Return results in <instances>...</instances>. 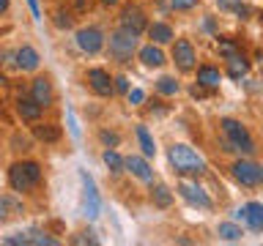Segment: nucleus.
I'll return each instance as SVG.
<instances>
[{"label":"nucleus","mask_w":263,"mask_h":246,"mask_svg":"<svg viewBox=\"0 0 263 246\" xmlns=\"http://www.w3.org/2000/svg\"><path fill=\"white\" fill-rule=\"evenodd\" d=\"M167 161H170V167L178 172V175H205V159L197 151H192L189 145H170L167 148Z\"/></svg>","instance_id":"nucleus-1"},{"label":"nucleus","mask_w":263,"mask_h":246,"mask_svg":"<svg viewBox=\"0 0 263 246\" xmlns=\"http://www.w3.org/2000/svg\"><path fill=\"white\" fill-rule=\"evenodd\" d=\"M219 126H222V134H225V151H238V153H244V156H255V139L250 134V129L244 126L241 120H236V118H222L219 120Z\"/></svg>","instance_id":"nucleus-2"},{"label":"nucleus","mask_w":263,"mask_h":246,"mask_svg":"<svg viewBox=\"0 0 263 246\" xmlns=\"http://www.w3.org/2000/svg\"><path fill=\"white\" fill-rule=\"evenodd\" d=\"M8 183H11L14 192H30L33 186L41 183V167L36 161H16L8 170Z\"/></svg>","instance_id":"nucleus-3"},{"label":"nucleus","mask_w":263,"mask_h":246,"mask_svg":"<svg viewBox=\"0 0 263 246\" xmlns=\"http://www.w3.org/2000/svg\"><path fill=\"white\" fill-rule=\"evenodd\" d=\"M230 172H233V178H236L241 186H247V189L263 186V164L252 161V159H238V161H233Z\"/></svg>","instance_id":"nucleus-4"},{"label":"nucleus","mask_w":263,"mask_h":246,"mask_svg":"<svg viewBox=\"0 0 263 246\" xmlns=\"http://www.w3.org/2000/svg\"><path fill=\"white\" fill-rule=\"evenodd\" d=\"M135 49H137V36H135V33H129V30L121 28V30H115L110 36V55L118 63H129L132 55H135Z\"/></svg>","instance_id":"nucleus-5"},{"label":"nucleus","mask_w":263,"mask_h":246,"mask_svg":"<svg viewBox=\"0 0 263 246\" xmlns=\"http://www.w3.org/2000/svg\"><path fill=\"white\" fill-rule=\"evenodd\" d=\"M176 192L181 194V200L189 202L192 208H200V211H211V197L205 194V189L197 183V180H181L176 186Z\"/></svg>","instance_id":"nucleus-6"},{"label":"nucleus","mask_w":263,"mask_h":246,"mask_svg":"<svg viewBox=\"0 0 263 246\" xmlns=\"http://www.w3.org/2000/svg\"><path fill=\"white\" fill-rule=\"evenodd\" d=\"M80 180H82V208H85V216L96 219L99 211H102V200H99L96 183H93V178H90L85 170H80Z\"/></svg>","instance_id":"nucleus-7"},{"label":"nucleus","mask_w":263,"mask_h":246,"mask_svg":"<svg viewBox=\"0 0 263 246\" xmlns=\"http://www.w3.org/2000/svg\"><path fill=\"white\" fill-rule=\"evenodd\" d=\"M74 41H77V47L85 55H96V52H102V47H104V33L99 28H82V30H77V38Z\"/></svg>","instance_id":"nucleus-8"},{"label":"nucleus","mask_w":263,"mask_h":246,"mask_svg":"<svg viewBox=\"0 0 263 246\" xmlns=\"http://www.w3.org/2000/svg\"><path fill=\"white\" fill-rule=\"evenodd\" d=\"M121 28L135 33V36H140L145 28H148V19H145V11L140 6H126L121 11Z\"/></svg>","instance_id":"nucleus-9"},{"label":"nucleus","mask_w":263,"mask_h":246,"mask_svg":"<svg viewBox=\"0 0 263 246\" xmlns=\"http://www.w3.org/2000/svg\"><path fill=\"white\" fill-rule=\"evenodd\" d=\"M173 60H176L178 71H192V69H195V60H197L195 47L189 44L186 38H178L176 47H173Z\"/></svg>","instance_id":"nucleus-10"},{"label":"nucleus","mask_w":263,"mask_h":246,"mask_svg":"<svg viewBox=\"0 0 263 246\" xmlns=\"http://www.w3.org/2000/svg\"><path fill=\"white\" fill-rule=\"evenodd\" d=\"M85 79H88L90 90H93V93H99V96H112V93H115V85H112L110 74H107L104 69H88Z\"/></svg>","instance_id":"nucleus-11"},{"label":"nucleus","mask_w":263,"mask_h":246,"mask_svg":"<svg viewBox=\"0 0 263 246\" xmlns=\"http://www.w3.org/2000/svg\"><path fill=\"white\" fill-rule=\"evenodd\" d=\"M30 96L36 98V104H41V107H52V98H55L52 82H49L47 77H36L33 85H30Z\"/></svg>","instance_id":"nucleus-12"},{"label":"nucleus","mask_w":263,"mask_h":246,"mask_svg":"<svg viewBox=\"0 0 263 246\" xmlns=\"http://www.w3.org/2000/svg\"><path fill=\"white\" fill-rule=\"evenodd\" d=\"M123 167H126L135 178L145 180V183H151V180H154V170H151V164H148L143 156H129V159H123Z\"/></svg>","instance_id":"nucleus-13"},{"label":"nucleus","mask_w":263,"mask_h":246,"mask_svg":"<svg viewBox=\"0 0 263 246\" xmlns=\"http://www.w3.org/2000/svg\"><path fill=\"white\" fill-rule=\"evenodd\" d=\"M14 57H16V69H20V71H36L39 66H41V57H39V52H36L33 47H28V44L16 49Z\"/></svg>","instance_id":"nucleus-14"},{"label":"nucleus","mask_w":263,"mask_h":246,"mask_svg":"<svg viewBox=\"0 0 263 246\" xmlns=\"http://www.w3.org/2000/svg\"><path fill=\"white\" fill-rule=\"evenodd\" d=\"M41 110H44V107L36 104V98H33V96H20V98H16V112H20L22 120H39Z\"/></svg>","instance_id":"nucleus-15"},{"label":"nucleus","mask_w":263,"mask_h":246,"mask_svg":"<svg viewBox=\"0 0 263 246\" xmlns=\"http://www.w3.org/2000/svg\"><path fill=\"white\" fill-rule=\"evenodd\" d=\"M241 211H244V221L250 224L252 233H260L263 230V202H247Z\"/></svg>","instance_id":"nucleus-16"},{"label":"nucleus","mask_w":263,"mask_h":246,"mask_svg":"<svg viewBox=\"0 0 263 246\" xmlns=\"http://www.w3.org/2000/svg\"><path fill=\"white\" fill-rule=\"evenodd\" d=\"M222 82V74L219 69H214V66H200L197 69V85L205 88V90H217Z\"/></svg>","instance_id":"nucleus-17"},{"label":"nucleus","mask_w":263,"mask_h":246,"mask_svg":"<svg viewBox=\"0 0 263 246\" xmlns=\"http://www.w3.org/2000/svg\"><path fill=\"white\" fill-rule=\"evenodd\" d=\"M247 71H250V60H247L241 52L228 57V77L230 79H241V77H247Z\"/></svg>","instance_id":"nucleus-18"},{"label":"nucleus","mask_w":263,"mask_h":246,"mask_svg":"<svg viewBox=\"0 0 263 246\" xmlns=\"http://www.w3.org/2000/svg\"><path fill=\"white\" fill-rule=\"evenodd\" d=\"M33 137L39 139V142H58L61 139V129L55 126V123H39V126H33Z\"/></svg>","instance_id":"nucleus-19"},{"label":"nucleus","mask_w":263,"mask_h":246,"mask_svg":"<svg viewBox=\"0 0 263 246\" xmlns=\"http://www.w3.org/2000/svg\"><path fill=\"white\" fill-rule=\"evenodd\" d=\"M140 60H143L148 69H159V66L164 63V52L159 47H154V44H148V47H143L140 49Z\"/></svg>","instance_id":"nucleus-20"},{"label":"nucleus","mask_w":263,"mask_h":246,"mask_svg":"<svg viewBox=\"0 0 263 246\" xmlns=\"http://www.w3.org/2000/svg\"><path fill=\"white\" fill-rule=\"evenodd\" d=\"M148 36H151L156 44H167V41H173V28L167 22H154V25H148Z\"/></svg>","instance_id":"nucleus-21"},{"label":"nucleus","mask_w":263,"mask_h":246,"mask_svg":"<svg viewBox=\"0 0 263 246\" xmlns=\"http://www.w3.org/2000/svg\"><path fill=\"white\" fill-rule=\"evenodd\" d=\"M135 134H137V142H140V148H143V156H145V159L156 156V142H154L151 131H148L145 126H137V129H135Z\"/></svg>","instance_id":"nucleus-22"},{"label":"nucleus","mask_w":263,"mask_h":246,"mask_svg":"<svg viewBox=\"0 0 263 246\" xmlns=\"http://www.w3.org/2000/svg\"><path fill=\"white\" fill-rule=\"evenodd\" d=\"M151 200H154L156 208H170L173 205V192L164 183H154L151 186Z\"/></svg>","instance_id":"nucleus-23"},{"label":"nucleus","mask_w":263,"mask_h":246,"mask_svg":"<svg viewBox=\"0 0 263 246\" xmlns=\"http://www.w3.org/2000/svg\"><path fill=\"white\" fill-rule=\"evenodd\" d=\"M102 159H104L107 167H110V172H115V175H118V172H123V159H121V153L115 151V148H107Z\"/></svg>","instance_id":"nucleus-24"},{"label":"nucleus","mask_w":263,"mask_h":246,"mask_svg":"<svg viewBox=\"0 0 263 246\" xmlns=\"http://www.w3.org/2000/svg\"><path fill=\"white\" fill-rule=\"evenodd\" d=\"M14 211H22V205L16 202L14 197H0V224L8 221V216H11Z\"/></svg>","instance_id":"nucleus-25"},{"label":"nucleus","mask_w":263,"mask_h":246,"mask_svg":"<svg viewBox=\"0 0 263 246\" xmlns=\"http://www.w3.org/2000/svg\"><path fill=\"white\" fill-rule=\"evenodd\" d=\"M241 227L233 224V221H222L219 224V238H225V241H241Z\"/></svg>","instance_id":"nucleus-26"},{"label":"nucleus","mask_w":263,"mask_h":246,"mask_svg":"<svg viewBox=\"0 0 263 246\" xmlns=\"http://www.w3.org/2000/svg\"><path fill=\"white\" fill-rule=\"evenodd\" d=\"M28 243H36V246H58V238H52L49 233H39V230H30V233H28Z\"/></svg>","instance_id":"nucleus-27"},{"label":"nucleus","mask_w":263,"mask_h":246,"mask_svg":"<svg viewBox=\"0 0 263 246\" xmlns=\"http://www.w3.org/2000/svg\"><path fill=\"white\" fill-rule=\"evenodd\" d=\"M156 90H159L162 96H176L178 93V82L173 77H159L156 79Z\"/></svg>","instance_id":"nucleus-28"},{"label":"nucleus","mask_w":263,"mask_h":246,"mask_svg":"<svg viewBox=\"0 0 263 246\" xmlns=\"http://www.w3.org/2000/svg\"><path fill=\"white\" fill-rule=\"evenodd\" d=\"M217 49H219V55L228 60V57H233V55L238 52V44H236L233 38H219V41H217Z\"/></svg>","instance_id":"nucleus-29"},{"label":"nucleus","mask_w":263,"mask_h":246,"mask_svg":"<svg viewBox=\"0 0 263 246\" xmlns=\"http://www.w3.org/2000/svg\"><path fill=\"white\" fill-rule=\"evenodd\" d=\"M55 28H61V30L71 28V14L66 8H55Z\"/></svg>","instance_id":"nucleus-30"},{"label":"nucleus","mask_w":263,"mask_h":246,"mask_svg":"<svg viewBox=\"0 0 263 246\" xmlns=\"http://www.w3.org/2000/svg\"><path fill=\"white\" fill-rule=\"evenodd\" d=\"M99 139H102L104 145H110V148H118V142H121V137L115 134V131H107V129L99 131Z\"/></svg>","instance_id":"nucleus-31"},{"label":"nucleus","mask_w":263,"mask_h":246,"mask_svg":"<svg viewBox=\"0 0 263 246\" xmlns=\"http://www.w3.org/2000/svg\"><path fill=\"white\" fill-rule=\"evenodd\" d=\"M170 6L176 8V11H192L197 6V0H170Z\"/></svg>","instance_id":"nucleus-32"},{"label":"nucleus","mask_w":263,"mask_h":246,"mask_svg":"<svg viewBox=\"0 0 263 246\" xmlns=\"http://www.w3.org/2000/svg\"><path fill=\"white\" fill-rule=\"evenodd\" d=\"M126 98H129V104H143L145 101V93L140 88H135V90H126Z\"/></svg>","instance_id":"nucleus-33"},{"label":"nucleus","mask_w":263,"mask_h":246,"mask_svg":"<svg viewBox=\"0 0 263 246\" xmlns=\"http://www.w3.org/2000/svg\"><path fill=\"white\" fill-rule=\"evenodd\" d=\"M74 243H99V238L93 233H80L77 238H74Z\"/></svg>","instance_id":"nucleus-34"},{"label":"nucleus","mask_w":263,"mask_h":246,"mask_svg":"<svg viewBox=\"0 0 263 246\" xmlns=\"http://www.w3.org/2000/svg\"><path fill=\"white\" fill-rule=\"evenodd\" d=\"M238 3H241V0H217V6L222 8V11H230V14H233V8H236Z\"/></svg>","instance_id":"nucleus-35"},{"label":"nucleus","mask_w":263,"mask_h":246,"mask_svg":"<svg viewBox=\"0 0 263 246\" xmlns=\"http://www.w3.org/2000/svg\"><path fill=\"white\" fill-rule=\"evenodd\" d=\"M112 85H115V90L126 93V90H129V79H126V77H115V79H112Z\"/></svg>","instance_id":"nucleus-36"},{"label":"nucleus","mask_w":263,"mask_h":246,"mask_svg":"<svg viewBox=\"0 0 263 246\" xmlns=\"http://www.w3.org/2000/svg\"><path fill=\"white\" fill-rule=\"evenodd\" d=\"M28 6H30V11H33V19L41 22V8H39V0H28Z\"/></svg>","instance_id":"nucleus-37"},{"label":"nucleus","mask_w":263,"mask_h":246,"mask_svg":"<svg viewBox=\"0 0 263 246\" xmlns=\"http://www.w3.org/2000/svg\"><path fill=\"white\" fill-rule=\"evenodd\" d=\"M14 145H16V151H30V142L25 137H14Z\"/></svg>","instance_id":"nucleus-38"},{"label":"nucleus","mask_w":263,"mask_h":246,"mask_svg":"<svg viewBox=\"0 0 263 246\" xmlns=\"http://www.w3.org/2000/svg\"><path fill=\"white\" fill-rule=\"evenodd\" d=\"M69 129H71V137H80V126L74 120V112H69Z\"/></svg>","instance_id":"nucleus-39"},{"label":"nucleus","mask_w":263,"mask_h":246,"mask_svg":"<svg viewBox=\"0 0 263 246\" xmlns=\"http://www.w3.org/2000/svg\"><path fill=\"white\" fill-rule=\"evenodd\" d=\"M189 93H192L195 98H203V96H205V88H200V85H192V90H189Z\"/></svg>","instance_id":"nucleus-40"},{"label":"nucleus","mask_w":263,"mask_h":246,"mask_svg":"<svg viewBox=\"0 0 263 246\" xmlns=\"http://www.w3.org/2000/svg\"><path fill=\"white\" fill-rule=\"evenodd\" d=\"M203 28L209 30V33H214V30H217V25H214V19H211V16H205V19H203Z\"/></svg>","instance_id":"nucleus-41"},{"label":"nucleus","mask_w":263,"mask_h":246,"mask_svg":"<svg viewBox=\"0 0 263 246\" xmlns=\"http://www.w3.org/2000/svg\"><path fill=\"white\" fill-rule=\"evenodd\" d=\"M8 3H11V0H0V14L8 11Z\"/></svg>","instance_id":"nucleus-42"},{"label":"nucleus","mask_w":263,"mask_h":246,"mask_svg":"<svg viewBox=\"0 0 263 246\" xmlns=\"http://www.w3.org/2000/svg\"><path fill=\"white\" fill-rule=\"evenodd\" d=\"M74 6H77V11H85V0H74Z\"/></svg>","instance_id":"nucleus-43"},{"label":"nucleus","mask_w":263,"mask_h":246,"mask_svg":"<svg viewBox=\"0 0 263 246\" xmlns=\"http://www.w3.org/2000/svg\"><path fill=\"white\" fill-rule=\"evenodd\" d=\"M3 85H8V79H6V74L0 71V88H3Z\"/></svg>","instance_id":"nucleus-44"},{"label":"nucleus","mask_w":263,"mask_h":246,"mask_svg":"<svg viewBox=\"0 0 263 246\" xmlns=\"http://www.w3.org/2000/svg\"><path fill=\"white\" fill-rule=\"evenodd\" d=\"M102 3H104V6H115L118 0H102Z\"/></svg>","instance_id":"nucleus-45"}]
</instances>
